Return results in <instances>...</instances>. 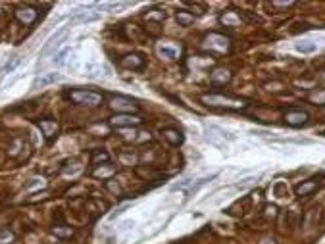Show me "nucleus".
<instances>
[{"instance_id": "nucleus-1", "label": "nucleus", "mask_w": 325, "mask_h": 244, "mask_svg": "<svg viewBox=\"0 0 325 244\" xmlns=\"http://www.w3.org/2000/svg\"><path fill=\"white\" fill-rule=\"evenodd\" d=\"M200 100H202V104H206V106H210V108H221V110L239 112V110H244V108H246V102H244L243 98L225 97V95H217V93L202 95Z\"/></svg>"}, {"instance_id": "nucleus-2", "label": "nucleus", "mask_w": 325, "mask_h": 244, "mask_svg": "<svg viewBox=\"0 0 325 244\" xmlns=\"http://www.w3.org/2000/svg\"><path fill=\"white\" fill-rule=\"evenodd\" d=\"M69 98L73 104L77 106H87V108H97L102 104V95L95 93V91H87V89H75L69 93Z\"/></svg>"}, {"instance_id": "nucleus-3", "label": "nucleus", "mask_w": 325, "mask_h": 244, "mask_svg": "<svg viewBox=\"0 0 325 244\" xmlns=\"http://www.w3.org/2000/svg\"><path fill=\"white\" fill-rule=\"evenodd\" d=\"M202 47L210 52H227L231 47V41L221 33H208L202 41Z\"/></svg>"}, {"instance_id": "nucleus-4", "label": "nucleus", "mask_w": 325, "mask_h": 244, "mask_svg": "<svg viewBox=\"0 0 325 244\" xmlns=\"http://www.w3.org/2000/svg\"><path fill=\"white\" fill-rule=\"evenodd\" d=\"M141 123H143V117H139L135 114H115L110 119V125L115 129H135Z\"/></svg>"}, {"instance_id": "nucleus-5", "label": "nucleus", "mask_w": 325, "mask_h": 244, "mask_svg": "<svg viewBox=\"0 0 325 244\" xmlns=\"http://www.w3.org/2000/svg\"><path fill=\"white\" fill-rule=\"evenodd\" d=\"M65 33H67V27H60L56 33H52V35L49 37V41L45 43L43 50H41V58H49L50 54H54L56 50L60 49V45H62V41H64V37H65Z\"/></svg>"}, {"instance_id": "nucleus-6", "label": "nucleus", "mask_w": 325, "mask_h": 244, "mask_svg": "<svg viewBox=\"0 0 325 244\" xmlns=\"http://www.w3.org/2000/svg\"><path fill=\"white\" fill-rule=\"evenodd\" d=\"M108 106L117 114H133L137 110V102L127 97H112Z\"/></svg>"}, {"instance_id": "nucleus-7", "label": "nucleus", "mask_w": 325, "mask_h": 244, "mask_svg": "<svg viewBox=\"0 0 325 244\" xmlns=\"http://www.w3.org/2000/svg\"><path fill=\"white\" fill-rule=\"evenodd\" d=\"M14 16H16V19H17L19 23H23V25H33V23L37 21V17H39V10L33 8V6H19V8L14 12Z\"/></svg>"}, {"instance_id": "nucleus-8", "label": "nucleus", "mask_w": 325, "mask_h": 244, "mask_svg": "<svg viewBox=\"0 0 325 244\" xmlns=\"http://www.w3.org/2000/svg\"><path fill=\"white\" fill-rule=\"evenodd\" d=\"M285 123L289 125V127H302V125H306L308 123V114L306 112H302V110H289L287 114H285Z\"/></svg>"}, {"instance_id": "nucleus-9", "label": "nucleus", "mask_w": 325, "mask_h": 244, "mask_svg": "<svg viewBox=\"0 0 325 244\" xmlns=\"http://www.w3.org/2000/svg\"><path fill=\"white\" fill-rule=\"evenodd\" d=\"M39 129L43 131V135H45V139L49 143H52L58 137V133H60V125L56 123L54 119H41L39 121Z\"/></svg>"}, {"instance_id": "nucleus-10", "label": "nucleus", "mask_w": 325, "mask_h": 244, "mask_svg": "<svg viewBox=\"0 0 325 244\" xmlns=\"http://www.w3.org/2000/svg\"><path fill=\"white\" fill-rule=\"evenodd\" d=\"M125 69H133V71H139V69H143L145 67V58L143 56H139V54H127V56H123L121 58V62H119Z\"/></svg>"}, {"instance_id": "nucleus-11", "label": "nucleus", "mask_w": 325, "mask_h": 244, "mask_svg": "<svg viewBox=\"0 0 325 244\" xmlns=\"http://www.w3.org/2000/svg\"><path fill=\"white\" fill-rule=\"evenodd\" d=\"M156 52L165 58V60H179V56H181V47H177V45H173V43H162V45H158L156 47Z\"/></svg>"}, {"instance_id": "nucleus-12", "label": "nucleus", "mask_w": 325, "mask_h": 244, "mask_svg": "<svg viewBox=\"0 0 325 244\" xmlns=\"http://www.w3.org/2000/svg\"><path fill=\"white\" fill-rule=\"evenodd\" d=\"M162 137L171 146H181L183 141H185L183 133H181L179 129H175V127H165V129H162Z\"/></svg>"}, {"instance_id": "nucleus-13", "label": "nucleus", "mask_w": 325, "mask_h": 244, "mask_svg": "<svg viewBox=\"0 0 325 244\" xmlns=\"http://www.w3.org/2000/svg\"><path fill=\"white\" fill-rule=\"evenodd\" d=\"M231 77H233V73L229 69H225V67H217V69H214L210 73V81L214 85H225V83L231 81Z\"/></svg>"}, {"instance_id": "nucleus-14", "label": "nucleus", "mask_w": 325, "mask_h": 244, "mask_svg": "<svg viewBox=\"0 0 325 244\" xmlns=\"http://www.w3.org/2000/svg\"><path fill=\"white\" fill-rule=\"evenodd\" d=\"M62 79V75L60 73H45V75H41V77H37L35 79V83H33V89H45V87H49V85H54Z\"/></svg>"}, {"instance_id": "nucleus-15", "label": "nucleus", "mask_w": 325, "mask_h": 244, "mask_svg": "<svg viewBox=\"0 0 325 244\" xmlns=\"http://www.w3.org/2000/svg\"><path fill=\"white\" fill-rule=\"evenodd\" d=\"M316 189H318V181H316V179H310V181H302L300 185H296V187H294V193H296V196L304 198V196L312 195Z\"/></svg>"}, {"instance_id": "nucleus-16", "label": "nucleus", "mask_w": 325, "mask_h": 244, "mask_svg": "<svg viewBox=\"0 0 325 244\" xmlns=\"http://www.w3.org/2000/svg\"><path fill=\"white\" fill-rule=\"evenodd\" d=\"M100 19V14H93V12H81L77 14L73 19H71V25L75 23H89V21H98Z\"/></svg>"}, {"instance_id": "nucleus-17", "label": "nucleus", "mask_w": 325, "mask_h": 244, "mask_svg": "<svg viewBox=\"0 0 325 244\" xmlns=\"http://www.w3.org/2000/svg\"><path fill=\"white\" fill-rule=\"evenodd\" d=\"M114 173H115V167H114L112 163L98 165V167H95V171H93V175H95V177H98V179H110Z\"/></svg>"}, {"instance_id": "nucleus-18", "label": "nucleus", "mask_w": 325, "mask_h": 244, "mask_svg": "<svg viewBox=\"0 0 325 244\" xmlns=\"http://www.w3.org/2000/svg\"><path fill=\"white\" fill-rule=\"evenodd\" d=\"M221 23H225L227 27H237L241 23V16L237 12H233V10H229V12H225L221 16Z\"/></svg>"}, {"instance_id": "nucleus-19", "label": "nucleus", "mask_w": 325, "mask_h": 244, "mask_svg": "<svg viewBox=\"0 0 325 244\" xmlns=\"http://www.w3.org/2000/svg\"><path fill=\"white\" fill-rule=\"evenodd\" d=\"M175 17H177L179 25H183V27H189V25L195 21V14H191V12H187V10H179Z\"/></svg>"}, {"instance_id": "nucleus-20", "label": "nucleus", "mask_w": 325, "mask_h": 244, "mask_svg": "<svg viewBox=\"0 0 325 244\" xmlns=\"http://www.w3.org/2000/svg\"><path fill=\"white\" fill-rule=\"evenodd\" d=\"M145 17L148 19V23H150V21H156V23H160V21H163V19H165V12H163V10H160V8H152V10H148V12L145 14Z\"/></svg>"}, {"instance_id": "nucleus-21", "label": "nucleus", "mask_w": 325, "mask_h": 244, "mask_svg": "<svg viewBox=\"0 0 325 244\" xmlns=\"http://www.w3.org/2000/svg\"><path fill=\"white\" fill-rule=\"evenodd\" d=\"M52 233H54L58 239H69L73 235V229L67 227V225H58V227L52 229Z\"/></svg>"}, {"instance_id": "nucleus-22", "label": "nucleus", "mask_w": 325, "mask_h": 244, "mask_svg": "<svg viewBox=\"0 0 325 244\" xmlns=\"http://www.w3.org/2000/svg\"><path fill=\"white\" fill-rule=\"evenodd\" d=\"M110 156L106 152H102V150H98V152H95L93 154V158H91V165H95V167H98V163H108Z\"/></svg>"}, {"instance_id": "nucleus-23", "label": "nucleus", "mask_w": 325, "mask_h": 244, "mask_svg": "<svg viewBox=\"0 0 325 244\" xmlns=\"http://www.w3.org/2000/svg\"><path fill=\"white\" fill-rule=\"evenodd\" d=\"M21 64V56H12V60H8V64L4 65V69H2V73H12V71H16V67Z\"/></svg>"}, {"instance_id": "nucleus-24", "label": "nucleus", "mask_w": 325, "mask_h": 244, "mask_svg": "<svg viewBox=\"0 0 325 244\" xmlns=\"http://www.w3.org/2000/svg\"><path fill=\"white\" fill-rule=\"evenodd\" d=\"M43 187H45V179H43V177H33V179H29V181L25 183V189H27V191L43 189Z\"/></svg>"}, {"instance_id": "nucleus-25", "label": "nucleus", "mask_w": 325, "mask_h": 244, "mask_svg": "<svg viewBox=\"0 0 325 244\" xmlns=\"http://www.w3.org/2000/svg\"><path fill=\"white\" fill-rule=\"evenodd\" d=\"M294 49L298 50V52H302V54H310V52H314V50H316V45H314V43H310V41H304V43H296V45H294Z\"/></svg>"}, {"instance_id": "nucleus-26", "label": "nucleus", "mask_w": 325, "mask_h": 244, "mask_svg": "<svg viewBox=\"0 0 325 244\" xmlns=\"http://www.w3.org/2000/svg\"><path fill=\"white\" fill-rule=\"evenodd\" d=\"M16 241L14 233L8 231V229H0V244H12Z\"/></svg>"}, {"instance_id": "nucleus-27", "label": "nucleus", "mask_w": 325, "mask_h": 244, "mask_svg": "<svg viewBox=\"0 0 325 244\" xmlns=\"http://www.w3.org/2000/svg\"><path fill=\"white\" fill-rule=\"evenodd\" d=\"M71 54V50L69 49H64V50H60L58 54H56V58H54V64L56 65H64L65 64V60H67V56Z\"/></svg>"}, {"instance_id": "nucleus-28", "label": "nucleus", "mask_w": 325, "mask_h": 244, "mask_svg": "<svg viewBox=\"0 0 325 244\" xmlns=\"http://www.w3.org/2000/svg\"><path fill=\"white\" fill-rule=\"evenodd\" d=\"M106 189L112 191L114 195H121V185H119V183H115L114 179H108V181H106Z\"/></svg>"}, {"instance_id": "nucleus-29", "label": "nucleus", "mask_w": 325, "mask_h": 244, "mask_svg": "<svg viewBox=\"0 0 325 244\" xmlns=\"http://www.w3.org/2000/svg\"><path fill=\"white\" fill-rule=\"evenodd\" d=\"M119 131H121V137H123V139H127V141H135V139H137V135H139L135 129H133V131H131V129H119Z\"/></svg>"}, {"instance_id": "nucleus-30", "label": "nucleus", "mask_w": 325, "mask_h": 244, "mask_svg": "<svg viewBox=\"0 0 325 244\" xmlns=\"http://www.w3.org/2000/svg\"><path fill=\"white\" fill-rule=\"evenodd\" d=\"M310 100H312V102H318V104H325V91H318V93L310 95Z\"/></svg>"}, {"instance_id": "nucleus-31", "label": "nucleus", "mask_w": 325, "mask_h": 244, "mask_svg": "<svg viewBox=\"0 0 325 244\" xmlns=\"http://www.w3.org/2000/svg\"><path fill=\"white\" fill-rule=\"evenodd\" d=\"M273 6H277V8H291V6H294L296 2H292V0H289V2H271Z\"/></svg>"}]
</instances>
